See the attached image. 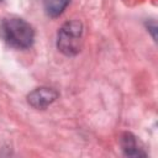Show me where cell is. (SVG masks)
Segmentation results:
<instances>
[{"label":"cell","instance_id":"1","mask_svg":"<svg viewBox=\"0 0 158 158\" xmlns=\"http://www.w3.org/2000/svg\"><path fill=\"white\" fill-rule=\"evenodd\" d=\"M0 37L14 48L25 49L32 46L35 40L33 27L20 17H5L0 21Z\"/></svg>","mask_w":158,"mask_h":158},{"label":"cell","instance_id":"2","mask_svg":"<svg viewBox=\"0 0 158 158\" xmlns=\"http://www.w3.org/2000/svg\"><path fill=\"white\" fill-rule=\"evenodd\" d=\"M84 27L79 20H70L63 23L57 33V48L67 57L77 56L83 46Z\"/></svg>","mask_w":158,"mask_h":158},{"label":"cell","instance_id":"3","mask_svg":"<svg viewBox=\"0 0 158 158\" xmlns=\"http://www.w3.org/2000/svg\"><path fill=\"white\" fill-rule=\"evenodd\" d=\"M58 91H56L52 88H37L28 93L27 95V102L37 110H44L47 109L52 102H54L58 98Z\"/></svg>","mask_w":158,"mask_h":158},{"label":"cell","instance_id":"4","mask_svg":"<svg viewBox=\"0 0 158 158\" xmlns=\"http://www.w3.org/2000/svg\"><path fill=\"white\" fill-rule=\"evenodd\" d=\"M121 149L127 157H146V152L141 147L139 142L137 141V137L132 135L131 132L122 133L120 138Z\"/></svg>","mask_w":158,"mask_h":158},{"label":"cell","instance_id":"5","mask_svg":"<svg viewBox=\"0 0 158 158\" xmlns=\"http://www.w3.org/2000/svg\"><path fill=\"white\" fill-rule=\"evenodd\" d=\"M70 0H43V7L49 17H58L68 6Z\"/></svg>","mask_w":158,"mask_h":158}]
</instances>
